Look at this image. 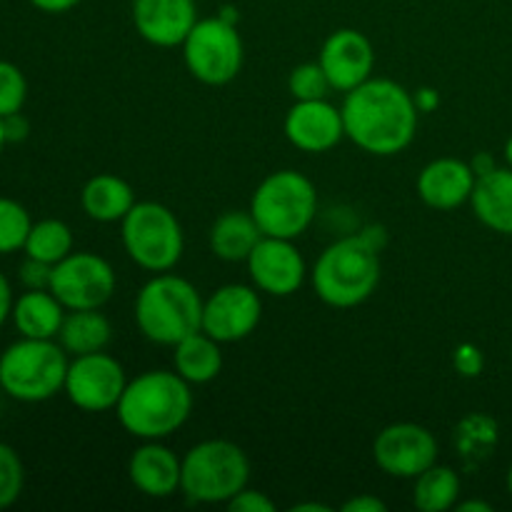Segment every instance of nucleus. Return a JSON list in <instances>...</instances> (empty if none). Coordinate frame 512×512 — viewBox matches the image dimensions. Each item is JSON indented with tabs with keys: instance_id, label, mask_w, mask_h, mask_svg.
<instances>
[{
	"instance_id": "1",
	"label": "nucleus",
	"mask_w": 512,
	"mask_h": 512,
	"mask_svg": "<svg viewBox=\"0 0 512 512\" xmlns=\"http://www.w3.org/2000/svg\"><path fill=\"white\" fill-rule=\"evenodd\" d=\"M340 113L345 138L378 158L400 155L418 135L420 110L415 95L390 78H370L345 93Z\"/></svg>"
},
{
	"instance_id": "2",
	"label": "nucleus",
	"mask_w": 512,
	"mask_h": 512,
	"mask_svg": "<svg viewBox=\"0 0 512 512\" xmlns=\"http://www.w3.org/2000/svg\"><path fill=\"white\" fill-rule=\"evenodd\" d=\"M193 385L175 370H145L128 380L115 413L128 435L138 440H165L178 433L193 413Z\"/></svg>"
},
{
	"instance_id": "3",
	"label": "nucleus",
	"mask_w": 512,
	"mask_h": 512,
	"mask_svg": "<svg viewBox=\"0 0 512 512\" xmlns=\"http://www.w3.org/2000/svg\"><path fill=\"white\" fill-rule=\"evenodd\" d=\"M380 245L363 233L345 235L330 243L310 270L315 295L325 305L350 310L373 298L380 285Z\"/></svg>"
},
{
	"instance_id": "4",
	"label": "nucleus",
	"mask_w": 512,
	"mask_h": 512,
	"mask_svg": "<svg viewBox=\"0 0 512 512\" xmlns=\"http://www.w3.org/2000/svg\"><path fill=\"white\" fill-rule=\"evenodd\" d=\"M203 295L188 278L155 273L135 298V325L150 343L173 348L203 325Z\"/></svg>"
},
{
	"instance_id": "5",
	"label": "nucleus",
	"mask_w": 512,
	"mask_h": 512,
	"mask_svg": "<svg viewBox=\"0 0 512 512\" xmlns=\"http://www.w3.org/2000/svg\"><path fill=\"white\" fill-rule=\"evenodd\" d=\"M250 483L248 453L233 440L210 438L183 455L180 493L195 505H228Z\"/></svg>"
},
{
	"instance_id": "6",
	"label": "nucleus",
	"mask_w": 512,
	"mask_h": 512,
	"mask_svg": "<svg viewBox=\"0 0 512 512\" xmlns=\"http://www.w3.org/2000/svg\"><path fill=\"white\" fill-rule=\"evenodd\" d=\"M68 353L55 340L20 338L0 355V390L20 403H45L63 393Z\"/></svg>"
},
{
	"instance_id": "7",
	"label": "nucleus",
	"mask_w": 512,
	"mask_h": 512,
	"mask_svg": "<svg viewBox=\"0 0 512 512\" xmlns=\"http://www.w3.org/2000/svg\"><path fill=\"white\" fill-rule=\"evenodd\" d=\"M248 210L263 235L295 240L318 215V190L308 175L298 170H278L260 180Z\"/></svg>"
},
{
	"instance_id": "8",
	"label": "nucleus",
	"mask_w": 512,
	"mask_h": 512,
	"mask_svg": "<svg viewBox=\"0 0 512 512\" xmlns=\"http://www.w3.org/2000/svg\"><path fill=\"white\" fill-rule=\"evenodd\" d=\"M120 240L138 268L148 273H168L180 263L185 233L178 215L155 200H138L120 220Z\"/></svg>"
},
{
	"instance_id": "9",
	"label": "nucleus",
	"mask_w": 512,
	"mask_h": 512,
	"mask_svg": "<svg viewBox=\"0 0 512 512\" xmlns=\"http://www.w3.org/2000/svg\"><path fill=\"white\" fill-rule=\"evenodd\" d=\"M180 48H183V63L188 73L210 88L233 83L243 70V38L235 23L220 15L198 18Z\"/></svg>"
},
{
	"instance_id": "10",
	"label": "nucleus",
	"mask_w": 512,
	"mask_h": 512,
	"mask_svg": "<svg viewBox=\"0 0 512 512\" xmlns=\"http://www.w3.org/2000/svg\"><path fill=\"white\" fill-rule=\"evenodd\" d=\"M118 288L113 265L98 253L80 250L53 265L50 293L65 310H100Z\"/></svg>"
},
{
	"instance_id": "11",
	"label": "nucleus",
	"mask_w": 512,
	"mask_h": 512,
	"mask_svg": "<svg viewBox=\"0 0 512 512\" xmlns=\"http://www.w3.org/2000/svg\"><path fill=\"white\" fill-rule=\"evenodd\" d=\"M128 385L123 363L110 353L75 355L68 365L63 393L83 413H108L115 410Z\"/></svg>"
},
{
	"instance_id": "12",
	"label": "nucleus",
	"mask_w": 512,
	"mask_h": 512,
	"mask_svg": "<svg viewBox=\"0 0 512 512\" xmlns=\"http://www.w3.org/2000/svg\"><path fill=\"white\" fill-rule=\"evenodd\" d=\"M373 460L390 478L415 480L438 463V440L425 425L393 423L375 435Z\"/></svg>"
},
{
	"instance_id": "13",
	"label": "nucleus",
	"mask_w": 512,
	"mask_h": 512,
	"mask_svg": "<svg viewBox=\"0 0 512 512\" xmlns=\"http://www.w3.org/2000/svg\"><path fill=\"white\" fill-rule=\"evenodd\" d=\"M260 318H263L260 290L255 285L230 283L205 298L200 330L220 345L240 343L258 330Z\"/></svg>"
},
{
	"instance_id": "14",
	"label": "nucleus",
	"mask_w": 512,
	"mask_h": 512,
	"mask_svg": "<svg viewBox=\"0 0 512 512\" xmlns=\"http://www.w3.org/2000/svg\"><path fill=\"white\" fill-rule=\"evenodd\" d=\"M245 265H248L250 283L270 298H290L303 288L308 278L303 253L295 248L293 240L285 238L263 235Z\"/></svg>"
},
{
	"instance_id": "15",
	"label": "nucleus",
	"mask_w": 512,
	"mask_h": 512,
	"mask_svg": "<svg viewBox=\"0 0 512 512\" xmlns=\"http://www.w3.org/2000/svg\"><path fill=\"white\" fill-rule=\"evenodd\" d=\"M318 63L328 75L333 90L350 93L373 78L375 48L368 35L360 30L340 28L325 38Z\"/></svg>"
},
{
	"instance_id": "16",
	"label": "nucleus",
	"mask_w": 512,
	"mask_h": 512,
	"mask_svg": "<svg viewBox=\"0 0 512 512\" xmlns=\"http://www.w3.org/2000/svg\"><path fill=\"white\" fill-rule=\"evenodd\" d=\"M283 130L288 143L308 155L328 153L345 138L343 113L328 98L295 100L285 113Z\"/></svg>"
},
{
	"instance_id": "17",
	"label": "nucleus",
	"mask_w": 512,
	"mask_h": 512,
	"mask_svg": "<svg viewBox=\"0 0 512 512\" xmlns=\"http://www.w3.org/2000/svg\"><path fill=\"white\" fill-rule=\"evenodd\" d=\"M198 23L195 0H133V25L145 43L178 48Z\"/></svg>"
},
{
	"instance_id": "18",
	"label": "nucleus",
	"mask_w": 512,
	"mask_h": 512,
	"mask_svg": "<svg viewBox=\"0 0 512 512\" xmlns=\"http://www.w3.org/2000/svg\"><path fill=\"white\" fill-rule=\"evenodd\" d=\"M128 478L145 498L165 500L180 493L183 478V458L163 445L160 440H143L128 460Z\"/></svg>"
},
{
	"instance_id": "19",
	"label": "nucleus",
	"mask_w": 512,
	"mask_h": 512,
	"mask_svg": "<svg viewBox=\"0 0 512 512\" xmlns=\"http://www.w3.org/2000/svg\"><path fill=\"white\" fill-rule=\"evenodd\" d=\"M475 175L473 165L460 158H435L418 173L415 188L420 200L433 210H455L473 198Z\"/></svg>"
},
{
	"instance_id": "20",
	"label": "nucleus",
	"mask_w": 512,
	"mask_h": 512,
	"mask_svg": "<svg viewBox=\"0 0 512 512\" xmlns=\"http://www.w3.org/2000/svg\"><path fill=\"white\" fill-rule=\"evenodd\" d=\"M470 205L485 228L512 238V168L498 165L490 173L480 175Z\"/></svg>"
},
{
	"instance_id": "21",
	"label": "nucleus",
	"mask_w": 512,
	"mask_h": 512,
	"mask_svg": "<svg viewBox=\"0 0 512 512\" xmlns=\"http://www.w3.org/2000/svg\"><path fill=\"white\" fill-rule=\"evenodd\" d=\"M263 238L250 210H228L213 223L208 233L210 253L225 263H245Z\"/></svg>"
},
{
	"instance_id": "22",
	"label": "nucleus",
	"mask_w": 512,
	"mask_h": 512,
	"mask_svg": "<svg viewBox=\"0 0 512 512\" xmlns=\"http://www.w3.org/2000/svg\"><path fill=\"white\" fill-rule=\"evenodd\" d=\"M65 305L50 290H25L13 305V325L20 338L55 340L65 320Z\"/></svg>"
},
{
	"instance_id": "23",
	"label": "nucleus",
	"mask_w": 512,
	"mask_h": 512,
	"mask_svg": "<svg viewBox=\"0 0 512 512\" xmlns=\"http://www.w3.org/2000/svg\"><path fill=\"white\" fill-rule=\"evenodd\" d=\"M135 203L138 200L128 180L113 173L93 175L80 193L83 213L95 223H120Z\"/></svg>"
},
{
	"instance_id": "24",
	"label": "nucleus",
	"mask_w": 512,
	"mask_h": 512,
	"mask_svg": "<svg viewBox=\"0 0 512 512\" xmlns=\"http://www.w3.org/2000/svg\"><path fill=\"white\" fill-rule=\"evenodd\" d=\"M173 370L190 385H208L223 370V350L215 338L198 330L173 345Z\"/></svg>"
},
{
	"instance_id": "25",
	"label": "nucleus",
	"mask_w": 512,
	"mask_h": 512,
	"mask_svg": "<svg viewBox=\"0 0 512 512\" xmlns=\"http://www.w3.org/2000/svg\"><path fill=\"white\" fill-rule=\"evenodd\" d=\"M55 340L73 358L75 355L100 353L113 340V328L100 310H68Z\"/></svg>"
},
{
	"instance_id": "26",
	"label": "nucleus",
	"mask_w": 512,
	"mask_h": 512,
	"mask_svg": "<svg viewBox=\"0 0 512 512\" xmlns=\"http://www.w3.org/2000/svg\"><path fill=\"white\" fill-rule=\"evenodd\" d=\"M413 505L420 512L453 510L460 500V475L450 465H438L425 470L413 480Z\"/></svg>"
},
{
	"instance_id": "27",
	"label": "nucleus",
	"mask_w": 512,
	"mask_h": 512,
	"mask_svg": "<svg viewBox=\"0 0 512 512\" xmlns=\"http://www.w3.org/2000/svg\"><path fill=\"white\" fill-rule=\"evenodd\" d=\"M23 250L28 258L55 265L73 253V230L68 228V223L58 218L38 220L30 228Z\"/></svg>"
},
{
	"instance_id": "28",
	"label": "nucleus",
	"mask_w": 512,
	"mask_h": 512,
	"mask_svg": "<svg viewBox=\"0 0 512 512\" xmlns=\"http://www.w3.org/2000/svg\"><path fill=\"white\" fill-rule=\"evenodd\" d=\"M30 228H33V220L28 210L18 200L0 198V255L23 250Z\"/></svg>"
},
{
	"instance_id": "29",
	"label": "nucleus",
	"mask_w": 512,
	"mask_h": 512,
	"mask_svg": "<svg viewBox=\"0 0 512 512\" xmlns=\"http://www.w3.org/2000/svg\"><path fill=\"white\" fill-rule=\"evenodd\" d=\"M328 90H333L328 75L320 68V63H300L288 75V93L293 100H320L328 98Z\"/></svg>"
},
{
	"instance_id": "30",
	"label": "nucleus",
	"mask_w": 512,
	"mask_h": 512,
	"mask_svg": "<svg viewBox=\"0 0 512 512\" xmlns=\"http://www.w3.org/2000/svg\"><path fill=\"white\" fill-rule=\"evenodd\" d=\"M28 100V80L18 65L0 60V118L20 113Z\"/></svg>"
},
{
	"instance_id": "31",
	"label": "nucleus",
	"mask_w": 512,
	"mask_h": 512,
	"mask_svg": "<svg viewBox=\"0 0 512 512\" xmlns=\"http://www.w3.org/2000/svg\"><path fill=\"white\" fill-rule=\"evenodd\" d=\"M25 470L18 453L10 445L0 443V510L10 508L23 493Z\"/></svg>"
},
{
	"instance_id": "32",
	"label": "nucleus",
	"mask_w": 512,
	"mask_h": 512,
	"mask_svg": "<svg viewBox=\"0 0 512 512\" xmlns=\"http://www.w3.org/2000/svg\"><path fill=\"white\" fill-rule=\"evenodd\" d=\"M455 440L463 448V455H473L475 450H490L498 440V428L490 418L483 415H473V418H465L460 423V428L455 430Z\"/></svg>"
},
{
	"instance_id": "33",
	"label": "nucleus",
	"mask_w": 512,
	"mask_h": 512,
	"mask_svg": "<svg viewBox=\"0 0 512 512\" xmlns=\"http://www.w3.org/2000/svg\"><path fill=\"white\" fill-rule=\"evenodd\" d=\"M50 278H53V265L43 260L28 258L20 265V283L25 290H50Z\"/></svg>"
},
{
	"instance_id": "34",
	"label": "nucleus",
	"mask_w": 512,
	"mask_h": 512,
	"mask_svg": "<svg viewBox=\"0 0 512 512\" xmlns=\"http://www.w3.org/2000/svg\"><path fill=\"white\" fill-rule=\"evenodd\" d=\"M228 510L233 512H275V503L268 493L263 490L245 488L235 495L228 503Z\"/></svg>"
},
{
	"instance_id": "35",
	"label": "nucleus",
	"mask_w": 512,
	"mask_h": 512,
	"mask_svg": "<svg viewBox=\"0 0 512 512\" xmlns=\"http://www.w3.org/2000/svg\"><path fill=\"white\" fill-rule=\"evenodd\" d=\"M453 363H455V368H458L460 375H465V378H478V375L483 373L485 358H483V353H480L478 345L463 343L455 348Z\"/></svg>"
},
{
	"instance_id": "36",
	"label": "nucleus",
	"mask_w": 512,
	"mask_h": 512,
	"mask_svg": "<svg viewBox=\"0 0 512 512\" xmlns=\"http://www.w3.org/2000/svg\"><path fill=\"white\" fill-rule=\"evenodd\" d=\"M388 505L383 503L375 495H358V498H350L348 503H343V512H385Z\"/></svg>"
},
{
	"instance_id": "37",
	"label": "nucleus",
	"mask_w": 512,
	"mask_h": 512,
	"mask_svg": "<svg viewBox=\"0 0 512 512\" xmlns=\"http://www.w3.org/2000/svg\"><path fill=\"white\" fill-rule=\"evenodd\" d=\"M5 123V135H8V143H20V140L28 138L30 123L23 118V113H13L8 118H3Z\"/></svg>"
},
{
	"instance_id": "38",
	"label": "nucleus",
	"mask_w": 512,
	"mask_h": 512,
	"mask_svg": "<svg viewBox=\"0 0 512 512\" xmlns=\"http://www.w3.org/2000/svg\"><path fill=\"white\" fill-rule=\"evenodd\" d=\"M13 288H10V280L0 273V328L8 323V318L13 315Z\"/></svg>"
},
{
	"instance_id": "39",
	"label": "nucleus",
	"mask_w": 512,
	"mask_h": 512,
	"mask_svg": "<svg viewBox=\"0 0 512 512\" xmlns=\"http://www.w3.org/2000/svg\"><path fill=\"white\" fill-rule=\"evenodd\" d=\"M33 8H38L40 13H48V15H60V13H68L73 10L75 5H80V0H28Z\"/></svg>"
},
{
	"instance_id": "40",
	"label": "nucleus",
	"mask_w": 512,
	"mask_h": 512,
	"mask_svg": "<svg viewBox=\"0 0 512 512\" xmlns=\"http://www.w3.org/2000/svg\"><path fill=\"white\" fill-rule=\"evenodd\" d=\"M415 103H418L420 113H430V110L438 108L440 98L433 88H420L418 93H415Z\"/></svg>"
},
{
	"instance_id": "41",
	"label": "nucleus",
	"mask_w": 512,
	"mask_h": 512,
	"mask_svg": "<svg viewBox=\"0 0 512 512\" xmlns=\"http://www.w3.org/2000/svg\"><path fill=\"white\" fill-rule=\"evenodd\" d=\"M470 165H473V170H475V175H478V178H480V175H485V173H490V170L498 168V163H495V158L490 153H478Z\"/></svg>"
},
{
	"instance_id": "42",
	"label": "nucleus",
	"mask_w": 512,
	"mask_h": 512,
	"mask_svg": "<svg viewBox=\"0 0 512 512\" xmlns=\"http://www.w3.org/2000/svg\"><path fill=\"white\" fill-rule=\"evenodd\" d=\"M455 510H458V512H490V510H493V505L483 503V500H463V503L458 500Z\"/></svg>"
},
{
	"instance_id": "43",
	"label": "nucleus",
	"mask_w": 512,
	"mask_h": 512,
	"mask_svg": "<svg viewBox=\"0 0 512 512\" xmlns=\"http://www.w3.org/2000/svg\"><path fill=\"white\" fill-rule=\"evenodd\" d=\"M290 510H295V512H305V510L328 512L330 508H328V505H323V503H298V505H293V508H290Z\"/></svg>"
},
{
	"instance_id": "44",
	"label": "nucleus",
	"mask_w": 512,
	"mask_h": 512,
	"mask_svg": "<svg viewBox=\"0 0 512 512\" xmlns=\"http://www.w3.org/2000/svg\"><path fill=\"white\" fill-rule=\"evenodd\" d=\"M503 155H505V165H508V168H512V135L508 138V143H505Z\"/></svg>"
},
{
	"instance_id": "45",
	"label": "nucleus",
	"mask_w": 512,
	"mask_h": 512,
	"mask_svg": "<svg viewBox=\"0 0 512 512\" xmlns=\"http://www.w3.org/2000/svg\"><path fill=\"white\" fill-rule=\"evenodd\" d=\"M5 143H8V135H5V123H3V118H0V153H3Z\"/></svg>"
},
{
	"instance_id": "46",
	"label": "nucleus",
	"mask_w": 512,
	"mask_h": 512,
	"mask_svg": "<svg viewBox=\"0 0 512 512\" xmlns=\"http://www.w3.org/2000/svg\"><path fill=\"white\" fill-rule=\"evenodd\" d=\"M505 485H508V493H510V498H512V465L508 468V478H505Z\"/></svg>"
},
{
	"instance_id": "47",
	"label": "nucleus",
	"mask_w": 512,
	"mask_h": 512,
	"mask_svg": "<svg viewBox=\"0 0 512 512\" xmlns=\"http://www.w3.org/2000/svg\"><path fill=\"white\" fill-rule=\"evenodd\" d=\"M510 358H512V350H510Z\"/></svg>"
}]
</instances>
